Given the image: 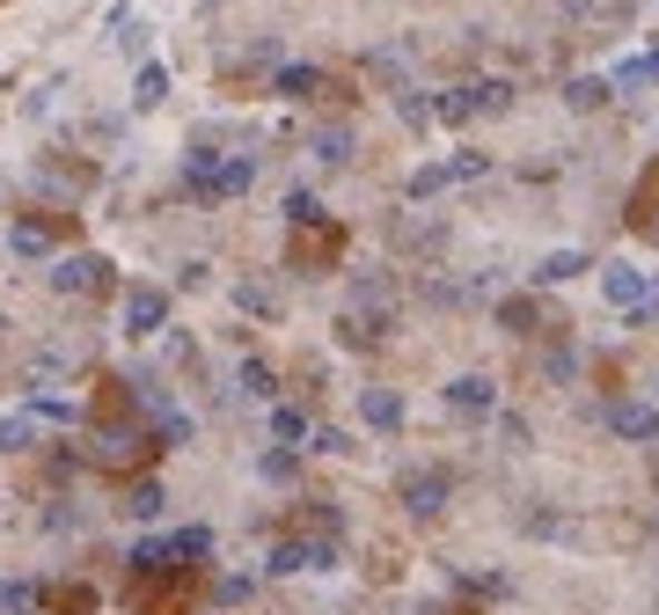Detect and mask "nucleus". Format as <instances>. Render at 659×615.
<instances>
[{"mask_svg":"<svg viewBox=\"0 0 659 615\" xmlns=\"http://www.w3.org/2000/svg\"><path fill=\"white\" fill-rule=\"evenodd\" d=\"M608 433L630 439V447H652V439H659V404H645V396H623V404H608Z\"/></svg>","mask_w":659,"mask_h":615,"instance_id":"nucleus-1","label":"nucleus"},{"mask_svg":"<svg viewBox=\"0 0 659 615\" xmlns=\"http://www.w3.org/2000/svg\"><path fill=\"white\" fill-rule=\"evenodd\" d=\"M330 564H337V543H315V535H301V543H278V549H272V572H278V579L330 572Z\"/></svg>","mask_w":659,"mask_h":615,"instance_id":"nucleus-2","label":"nucleus"},{"mask_svg":"<svg viewBox=\"0 0 659 615\" xmlns=\"http://www.w3.org/2000/svg\"><path fill=\"white\" fill-rule=\"evenodd\" d=\"M447 410L454 418H491V410H499V381H491V374H454L447 381Z\"/></svg>","mask_w":659,"mask_h":615,"instance_id":"nucleus-3","label":"nucleus"},{"mask_svg":"<svg viewBox=\"0 0 659 615\" xmlns=\"http://www.w3.org/2000/svg\"><path fill=\"white\" fill-rule=\"evenodd\" d=\"M601 294L616 300V308H630V316L652 308V279H645L638 264H601Z\"/></svg>","mask_w":659,"mask_h":615,"instance_id":"nucleus-4","label":"nucleus"},{"mask_svg":"<svg viewBox=\"0 0 659 615\" xmlns=\"http://www.w3.org/2000/svg\"><path fill=\"white\" fill-rule=\"evenodd\" d=\"M169 323V294L161 286H132L125 294V337H155Z\"/></svg>","mask_w":659,"mask_h":615,"instance_id":"nucleus-5","label":"nucleus"},{"mask_svg":"<svg viewBox=\"0 0 659 615\" xmlns=\"http://www.w3.org/2000/svg\"><path fill=\"white\" fill-rule=\"evenodd\" d=\"M447 498H454V476H447V469H417L411 484H403V506H411L417 520H433V513H447Z\"/></svg>","mask_w":659,"mask_h":615,"instance_id":"nucleus-6","label":"nucleus"},{"mask_svg":"<svg viewBox=\"0 0 659 615\" xmlns=\"http://www.w3.org/2000/svg\"><path fill=\"white\" fill-rule=\"evenodd\" d=\"M249 183H257V155H220V169H213V183H206V206H220V198H243Z\"/></svg>","mask_w":659,"mask_h":615,"instance_id":"nucleus-7","label":"nucleus"},{"mask_svg":"<svg viewBox=\"0 0 659 615\" xmlns=\"http://www.w3.org/2000/svg\"><path fill=\"white\" fill-rule=\"evenodd\" d=\"M104 271H110V264L88 257V249H81V257H59L52 264V294H88V286H104Z\"/></svg>","mask_w":659,"mask_h":615,"instance_id":"nucleus-8","label":"nucleus"},{"mask_svg":"<svg viewBox=\"0 0 659 615\" xmlns=\"http://www.w3.org/2000/svg\"><path fill=\"white\" fill-rule=\"evenodd\" d=\"M579 271H593V257H587V249H550V257H535L528 286H564V279H579Z\"/></svg>","mask_w":659,"mask_h":615,"instance_id":"nucleus-9","label":"nucleus"},{"mask_svg":"<svg viewBox=\"0 0 659 615\" xmlns=\"http://www.w3.org/2000/svg\"><path fill=\"white\" fill-rule=\"evenodd\" d=\"M360 418L374 425V433H396V425H403V396H396V388H366V396H360Z\"/></svg>","mask_w":659,"mask_h":615,"instance_id":"nucleus-10","label":"nucleus"},{"mask_svg":"<svg viewBox=\"0 0 659 615\" xmlns=\"http://www.w3.org/2000/svg\"><path fill=\"white\" fill-rule=\"evenodd\" d=\"M272 88L286 96V103H308L315 88H323V67H308V59H301V67H278V73H272Z\"/></svg>","mask_w":659,"mask_h":615,"instance_id":"nucleus-11","label":"nucleus"},{"mask_svg":"<svg viewBox=\"0 0 659 615\" xmlns=\"http://www.w3.org/2000/svg\"><path fill=\"white\" fill-rule=\"evenodd\" d=\"M608 88L616 81H601V73H572V81H564V110H601Z\"/></svg>","mask_w":659,"mask_h":615,"instance_id":"nucleus-12","label":"nucleus"},{"mask_svg":"<svg viewBox=\"0 0 659 615\" xmlns=\"http://www.w3.org/2000/svg\"><path fill=\"white\" fill-rule=\"evenodd\" d=\"M235 388H243L249 404H272V396H278V374L264 367V359H243V367H235Z\"/></svg>","mask_w":659,"mask_h":615,"instance_id":"nucleus-13","label":"nucleus"},{"mask_svg":"<svg viewBox=\"0 0 659 615\" xmlns=\"http://www.w3.org/2000/svg\"><path fill=\"white\" fill-rule=\"evenodd\" d=\"M469 103H476V118H505L513 110V81H469Z\"/></svg>","mask_w":659,"mask_h":615,"instance_id":"nucleus-14","label":"nucleus"},{"mask_svg":"<svg viewBox=\"0 0 659 615\" xmlns=\"http://www.w3.org/2000/svg\"><path fill=\"white\" fill-rule=\"evenodd\" d=\"M161 506H169V492H161L155 476H139L132 492H125V513H132V520H161Z\"/></svg>","mask_w":659,"mask_h":615,"instance_id":"nucleus-15","label":"nucleus"},{"mask_svg":"<svg viewBox=\"0 0 659 615\" xmlns=\"http://www.w3.org/2000/svg\"><path fill=\"white\" fill-rule=\"evenodd\" d=\"M169 557L176 564H184V557H191V564L213 557V527H176V535H169Z\"/></svg>","mask_w":659,"mask_h":615,"instance_id":"nucleus-16","label":"nucleus"},{"mask_svg":"<svg viewBox=\"0 0 659 615\" xmlns=\"http://www.w3.org/2000/svg\"><path fill=\"white\" fill-rule=\"evenodd\" d=\"M8 249H16V257H52V235L37 228V220H16V228H8Z\"/></svg>","mask_w":659,"mask_h":615,"instance_id":"nucleus-17","label":"nucleus"},{"mask_svg":"<svg viewBox=\"0 0 659 615\" xmlns=\"http://www.w3.org/2000/svg\"><path fill=\"white\" fill-rule=\"evenodd\" d=\"M272 439H278V447H301V439H308V410L278 404V410H272Z\"/></svg>","mask_w":659,"mask_h":615,"instance_id":"nucleus-18","label":"nucleus"},{"mask_svg":"<svg viewBox=\"0 0 659 615\" xmlns=\"http://www.w3.org/2000/svg\"><path fill=\"white\" fill-rule=\"evenodd\" d=\"M433 118H447V125H469V118H476V103H469V81H462V88H440V96H433Z\"/></svg>","mask_w":659,"mask_h":615,"instance_id":"nucleus-19","label":"nucleus"},{"mask_svg":"<svg viewBox=\"0 0 659 615\" xmlns=\"http://www.w3.org/2000/svg\"><path fill=\"white\" fill-rule=\"evenodd\" d=\"M37 601L45 594H37L30 579H0V615H37Z\"/></svg>","mask_w":659,"mask_h":615,"instance_id":"nucleus-20","label":"nucleus"},{"mask_svg":"<svg viewBox=\"0 0 659 615\" xmlns=\"http://www.w3.org/2000/svg\"><path fill=\"white\" fill-rule=\"evenodd\" d=\"M161 96H169V73H161V67H139V73H132V103H139V110H155Z\"/></svg>","mask_w":659,"mask_h":615,"instance_id":"nucleus-21","label":"nucleus"},{"mask_svg":"<svg viewBox=\"0 0 659 615\" xmlns=\"http://www.w3.org/2000/svg\"><path fill=\"white\" fill-rule=\"evenodd\" d=\"M315 161H352V125H323L315 132Z\"/></svg>","mask_w":659,"mask_h":615,"instance_id":"nucleus-22","label":"nucleus"},{"mask_svg":"<svg viewBox=\"0 0 659 615\" xmlns=\"http://www.w3.org/2000/svg\"><path fill=\"white\" fill-rule=\"evenodd\" d=\"M213 169H220V155H213V147H191V155H184V183H191L198 198H206V183H213Z\"/></svg>","mask_w":659,"mask_h":615,"instance_id":"nucleus-23","label":"nucleus"},{"mask_svg":"<svg viewBox=\"0 0 659 615\" xmlns=\"http://www.w3.org/2000/svg\"><path fill=\"white\" fill-rule=\"evenodd\" d=\"M337 337H345V345H374V337H382V316H360V308H345V316H337Z\"/></svg>","mask_w":659,"mask_h":615,"instance_id":"nucleus-24","label":"nucleus"},{"mask_svg":"<svg viewBox=\"0 0 659 615\" xmlns=\"http://www.w3.org/2000/svg\"><path fill=\"white\" fill-rule=\"evenodd\" d=\"M403 191H411V206H417V198H433V191H447V161H425V169H411V183H403Z\"/></svg>","mask_w":659,"mask_h":615,"instance_id":"nucleus-25","label":"nucleus"},{"mask_svg":"<svg viewBox=\"0 0 659 615\" xmlns=\"http://www.w3.org/2000/svg\"><path fill=\"white\" fill-rule=\"evenodd\" d=\"M286 220H294V228H315V220H323V198L294 183V191H286Z\"/></svg>","mask_w":659,"mask_h":615,"instance_id":"nucleus-26","label":"nucleus"},{"mask_svg":"<svg viewBox=\"0 0 659 615\" xmlns=\"http://www.w3.org/2000/svg\"><path fill=\"white\" fill-rule=\"evenodd\" d=\"M616 81H623V88H645V81H659V37H652V52H638L623 73H616Z\"/></svg>","mask_w":659,"mask_h":615,"instance_id":"nucleus-27","label":"nucleus"},{"mask_svg":"<svg viewBox=\"0 0 659 615\" xmlns=\"http://www.w3.org/2000/svg\"><path fill=\"white\" fill-rule=\"evenodd\" d=\"M257 594V579H249V572H227V579H213V601H220V608H235V601H249Z\"/></svg>","mask_w":659,"mask_h":615,"instance_id":"nucleus-28","label":"nucleus"},{"mask_svg":"<svg viewBox=\"0 0 659 615\" xmlns=\"http://www.w3.org/2000/svg\"><path fill=\"white\" fill-rule=\"evenodd\" d=\"M257 469H264V484H294V469H301V462H294V447H272V455H264Z\"/></svg>","mask_w":659,"mask_h":615,"instance_id":"nucleus-29","label":"nucleus"},{"mask_svg":"<svg viewBox=\"0 0 659 615\" xmlns=\"http://www.w3.org/2000/svg\"><path fill=\"white\" fill-rule=\"evenodd\" d=\"M476 176H491V155H454L447 161V183H476Z\"/></svg>","mask_w":659,"mask_h":615,"instance_id":"nucleus-30","label":"nucleus"},{"mask_svg":"<svg viewBox=\"0 0 659 615\" xmlns=\"http://www.w3.org/2000/svg\"><path fill=\"white\" fill-rule=\"evenodd\" d=\"M30 439H37V418H8V425H0V447H8V455H22Z\"/></svg>","mask_w":659,"mask_h":615,"instance_id":"nucleus-31","label":"nucleus"},{"mask_svg":"<svg viewBox=\"0 0 659 615\" xmlns=\"http://www.w3.org/2000/svg\"><path fill=\"white\" fill-rule=\"evenodd\" d=\"M132 572H169V543H132Z\"/></svg>","mask_w":659,"mask_h":615,"instance_id":"nucleus-32","label":"nucleus"},{"mask_svg":"<svg viewBox=\"0 0 659 615\" xmlns=\"http://www.w3.org/2000/svg\"><path fill=\"white\" fill-rule=\"evenodd\" d=\"M308 439H315V455H352V439L337 425H308Z\"/></svg>","mask_w":659,"mask_h":615,"instance_id":"nucleus-33","label":"nucleus"},{"mask_svg":"<svg viewBox=\"0 0 659 615\" xmlns=\"http://www.w3.org/2000/svg\"><path fill=\"white\" fill-rule=\"evenodd\" d=\"M396 118L403 125H433V103H425V96H396Z\"/></svg>","mask_w":659,"mask_h":615,"instance_id":"nucleus-34","label":"nucleus"},{"mask_svg":"<svg viewBox=\"0 0 659 615\" xmlns=\"http://www.w3.org/2000/svg\"><path fill=\"white\" fill-rule=\"evenodd\" d=\"M499 323H505V330H528V323H535V308H528V300H505Z\"/></svg>","mask_w":659,"mask_h":615,"instance_id":"nucleus-35","label":"nucleus"},{"mask_svg":"<svg viewBox=\"0 0 659 615\" xmlns=\"http://www.w3.org/2000/svg\"><path fill=\"white\" fill-rule=\"evenodd\" d=\"M235 300H243L249 316H272V308H278V300H272V294H264V286H243V294H235Z\"/></svg>","mask_w":659,"mask_h":615,"instance_id":"nucleus-36","label":"nucleus"},{"mask_svg":"<svg viewBox=\"0 0 659 615\" xmlns=\"http://www.w3.org/2000/svg\"><path fill=\"white\" fill-rule=\"evenodd\" d=\"M564 8H572V16H587V8H593V0H564Z\"/></svg>","mask_w":659,"mask_h":615,"instance_id":"nucleus-37","label":"nucleus"}]
</instances>
